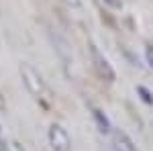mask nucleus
Returning <instances> with one entry per match:
<instances>
[{
	"label": "nucleus",
	"instance_id": "4",
	"mask_svg": "<svg viewBox=\"0 0 153 151\" xmlns=\"http://www.w3.org/2000/svg\"><path fill=\"white\" fill-rule=\"evenodd\" d=\"M110 145H112V151H139L135 141L120 129H112L110 131Z\"/></svg>",
	"mask_w": 153,
	"mask_h": 151
},
{
	"label": "nucleus",
	"instance_id": "3",
	"mask_svg": "<svg viewBox=\"0 0 153 151\" xmlns=\"http://www.w3.org/2000/svg\"><path fill=\"white\" fill-rule=\"evenodd\" d=\"M47 139L53 151H71V139L68 129L59 123H53L47 131Z\"/></svg>",
	"mask_w": 153,
	"mask_h": 151
},
{
	"label": "nucleus",
	"instance_id": "11",
	"mask_svg": "<svg viewBox=\"0 0 153 151\" xmlns=\"http://www.w3.org/2000/svg\"><path fill=\"white\" fill-rule=\"evenodd\" d=\"M100 151H104V149H100Z\"/></svg>",
	"mask_w": 153,
	"mask_h": 151
},
{
	"label": "nucleus",
	"instance_id": "10",
	"mask_svg": "<svg viewBox=\"0 0 153 151\" xmlns=\"http://www.w3.org/2000/svg\"><path fill=\"white\" fill-rule=\"evenodd\" d=\"M65 2L71 4V6H80V2H82V0H65Z\"/></svg>",
	"mask_w": 153,
	"mask_h": 151
},
{
	"label": "nucleus",
	"instance_id": "2",
	"mask_svg": "<svg viewBox=\"0 0 153 151\" xmlns=\"http://www.w3.org/2000/svg\"><path fill=\"white\" fill-rule=\"evenodd\" d=\"M90 59H92V68H94L96 76H98L102 82L112 84V82L117 80V71H114V68L110 65V61L104 57V53H102L96 45H90Z\"/></svg>",
	"mask_w": 153,
	"mask_h": 151
},
{
	"label": "nucleus",
	"instance_id": "1",
	"mask_svg": "<svg viewBox=\"0 0 153 151\" xmlns=\"http://www.w3.org/2000/svg\"><path fill=\"white\" fill-rule=\"evenodd\" d=\"M19 74H21V80H23L27 92L31 94L43 108H47L49 102H51V90H49L47 82L43 80V76L27 61H23L19 65Z\"/></svg>",
	"mask_w": 153,
	"mask_h": 151
},
{
	"label": "nucleus",
	"instance_id": "6",
	"mask_svg": "<svg viewBox=\"0 0 153 151\" xmlns=\"http://www.w3.org/2000/svg\"><path fill=\"white\" fill-rule=\"evenodd\" d=\"M137 94L141 96V100L145 102V104L153 106V92L149 90V88H145V86H137Z\"/></svg>",
	"mask_w": 153,
	"mask_h": 151
},
{
	"label": "nucleus",
	"instance_id": "7",
	"mask_svg": "<svg viewBox=\"0 0 153 151\" xmlns=\"http://www.w3.org/2000/svg\"><path fill=\"white\" fill-rule=\"evenodd\" d=\"M145 61H147V65L153 70V43H147L145 45Z\"/></svg>",
	"mask_w": 153,
	"mask_h": 151
},
{
	"label": "nucleus",
	"instance_id": "9",
	"mask_svg": "<svg viewBox=\"0 0 153 151\" xmlns=\"http://www.w3.org/2000/svg\"><path fill=\"white\" fill-rule=\"evenodd\" d=\"M0 151H8V143H6L4 135H2V129H0Z\"/></svg>",
	"mask_w": 153,
	"mask_h": 151
},
{
	"label": "nucleus",
	"instance_id": "5",
	"mask_svg": "<svg viewBox=\"0 0 153 151\" xmlns=\"http://www.w3.org/2000/svg\"><path fill=\"white\" fill-rule=\"evenodd\" d=\"M92 118H94L96 127H98V131H100L102 135H110V131H112V125H110L108 116L104 115V110H100V108L92 106Z\"/></svg>",
	"mask_w": 153,
	"mask_h": 151
},
{
	"label": "nucleus",
	"instance_id": "8",
	"mask_svg": "<svg viewBox=\"0 0 153 151\" xmlns=\"http://www.w3.org/2000/svg\"><path fill=\"white\" fill-rule=\"evenodd\" d=\"M108 8H114V10H120L123 8V0H102Z\"/></svg>",
	"mask_w": 153,
	"mask_h": 151
}]
</instances>
